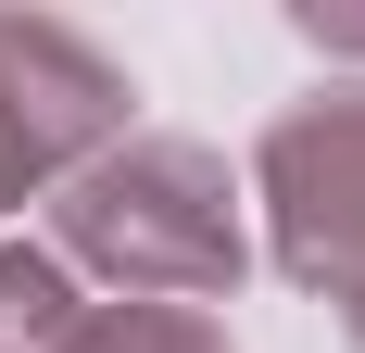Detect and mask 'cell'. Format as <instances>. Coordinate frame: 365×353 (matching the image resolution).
Instances as JSON below:
<instances>
[{"label": "cell", "instance_id": "6da1fadb", "mask_svg": "<svg viewBox=\"0 0 365 353\" xmlns=\"http://www.w3.org/2000/svg\"><path fill=\"white\" fill-rule=\"evenodd\" d=\"M63 252L126 278V303H215L240 278V214L189 139H126L63 189Z\"/></svg>", "mask_w": 365, "mask_h": 353}, {"label": "cell", "instance_id": "7a4b0ae2", "mask_svg": "<svg viewBox=\"0 0 365 353\" xmlns=\"http://www.w3.org/2000/svg\"><path fill=\"white\" fill-rule=\"evenodd\" d=\"M264 202H277V265L290 278L365 290V89H328L264 126Z\"/></svg>", "mask_w": 365, "mask_h": 353}, {"label": "cell", "instance_id": "3957f363", "mask_svg": "<svg viewBox=\"0 0 365 353\" xmlns=\"http://www.w3.org/2000/svg\"><path fill=\"white\" fill-rule=\"evenodd\" d=\"M113 114H126V76H113L76 26H51V13H0V202L38 189L51 164H76Z\"/></svg>", "mask_w": 365, "mask_h": 353}, {"label": "cell", "instance_id": "277c9868", "mask_svg": "<svg viewBox=\"0 0 365 353\" xmlns=\"http://www.w3.org/2000/svg\"><path fill=\"white\" fill-rule=\"evenodd\" d=\"M51 353H227V341L189 303H101V316H76Z\"/></svg>", "mask_w": 365, "mask_h": 353}, {"label": "cell", "instance_id": "5b68a950", "mask_svg": "<svg viewBox=\"0 0 365 353\" xmlns=\"http://www.w3.org/2000/svg\"><path fill=\"white\" fill-rule=\"evenodd\" d=\"M63 265H38V252H0V353H38V341H63Z\"/></svg>", "mask_w": 365, "mask_h": 353}, {"label": "cell", "instance_id": "8992f818", "mask_svg": "<svg viewBox=\"0 0 365 353\" xmlns=\"http://www.w3.org/2000/svg\"><path fill=\"white\" fill-rule=\"evenodd\" d=\"M353 328H365V290H353Z\"/></svg>", "mask_w": 365, "mask_h": 353}]
</instances>
